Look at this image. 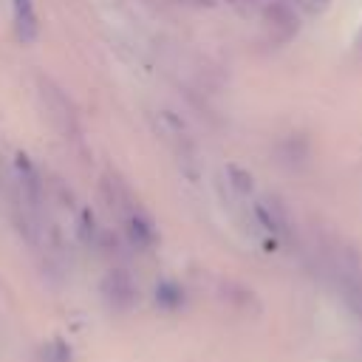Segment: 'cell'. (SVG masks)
Masks as SVG:
<instances>
[{
    "mask_svg": "<svg viewBox=\"0 0 362 362\" xmlns=\"http://www.w3.org/2000/svg\"><path fill=\"white\" fill-rule=\"evenodd\" d=\"M124 226H127V235L136 246H153L156 243V229L139 209H130L124 215Z\"/></svg>",
    "mask_w": 362,
    "mask_h": 362,
    "instance_id": "1",
    "label": "cell"
},
{
    "mask_svg": "<svg viewBox=\"0 0 362 362\" xmlns=\"http://www.w3.org/2000/svg\"><path fill=\"white\" fill-rule=\"evenodd\" d=\"M14 17H17V31L25 42L37 40V14H34V3L31 0H14Z\"/></svg>",
    "mask_w": 362,
    "mask_h": 362,
    "instance_id": "2",
    "label": "cell"
},
{
    "mask_svg": "<svg viewBox=\"0 0 362 362\" xmlns=\"http://www.w3.org/2000/svg\"><path fill=\"white\" fill-rule=\"evenodd\" d=\"M156 300H158L164 308H175V305H181V288L173 286V283H161L158 291H156Z\"/></svg>",
    "mask_w": 362,
    "mask_h": 362,
    "instance_id": "3",
    "label": "cell"
},
{
    "mask_svg": "<svg viewBox=\"0 0 362 362\" xmlns=\"http://www.w3.org/2000/svg\"><path fill=\"white\" fill-rule=\"evenodd\" d=\"M229 175L235 178V187H238L240 192H249V189H252V175H246L243 170H238V167H229Z\"/></svg>",
    "mask_w": 362,
    "mask_h": 362,
    "instance_id": "4",
    "label": "cell"
},
{
    "mask_svg": "<svg viewBox=\"0 0 362 362\" xmlns=\"http://www.w3.org/2000/svg\"><path fill=\"white\" fill-rule=\"evenodd\" d=\"M359 45H362V31H359Z\"/></svg>",
    "mask_w": 362,
    "mask_h": 362,
    "instance_id": "5",
    "label": "cell"
}]
</instances>
